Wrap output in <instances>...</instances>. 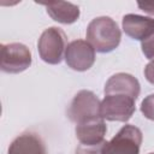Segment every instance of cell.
Returning <instances> with one entry per match:
<instances>
[{
  "label": "cell",
  "instance_id": "1",
  "mask_svg": "<svg viewBox=\"0 0 154 154\" xmlns=\"http://www.w3.org/2000/svg\"><path fill=\"white\" fill-rule=\"evenodd\" d=\"M85 36L95 52L109 53L119 46L122 31L114 19L107 16H101L94 18L88 24Z\"/></svg>",
  "mask_w": 154,
  "mask_h": 154
},
{
  "label": "cell",
  "instance_id": "2",
  "mask_svg": "<svg viewBox=\"0 0 154 154\" xmlns=\"http://www.w3.org/2000/svg\"><path fill=\"white\" fill-rule=\"evenodd\" d=\"M67 45L66 34L58 26H49L41 34L37 41V51L45 63L57 65L65 57Z\"/></svg>",
  "mask_w": 154,
  "mask_h": 154
},
{
  "label": "cell",
  "instance_id": "3",
  "mask_svg": "<svg viewBox=\"0 0 154 154\" xmlns=\"http://www.w3.org/2000/svg\"><path fill=\"white\" fill-rule=\"evenodd\" d=\"M143 134L140 128L126 124L111 141H105L102 154H140Z\"/></svg>",
  "mask_w": 154,
  "mask_h": 154
},
{
  "label": "cell",
  "instance_id": "4",
  "mask_svg": "<svg viewBox=\"0 0 154 154\" xmlns=\"http://www.w3.org/2000/svg\"><path fill=\"white\" fill-rule=\"evenodd\" d=\"M101 101L91 90H79L67 107V117L71 122L79 124L85 120L99 118Z\"/></svg>",
  "mask_w": 154,
  "mask_h": 154
},
{
  "label": "cell",
  "instance_id": "5",
  "mask_svg": "<svg viewBox=\"0 0 154 154\" xmlns=\"http://www.w3.org/2000/svg\"><path fill=\"white\" fill-rule=\"evenodd\" d=\"M30 49L19 42L1 45L0 67L6 73H19L31 65Z\"/></svg>",
  "mask_w": 154,
  "mask_h": 154
},
{
  "label": "cell",
  "instance_id": "6",
  "mask_svg": "<svg viewBox=\"0 0 154 154\" xmlns=\"http://www.w3.org/2000/svg\"><path fill=\"white\" fill-rule=\"evenodd\" d=\"M135 99L126 95H105L100 105V114L111 122H128L136 111Z\"/></svg>",
  "mask_w": 154,
  "mask_h": 154
},
{
  "label": "cell",
  "instance_id": "7",
  "mask_svg": "<svg viewBox=\"0 0 154 154\" xmlns=\"http://www.w3.org/2000/svg\"><path fill=\"white\" fill-rule=\"evenodd\" d=\"M65 63L75 71H87L95 63V49L87 40L71 41L65 51Z\"/></svg>",
  "mask_w": 154,
  "mask_h": 154
},
{
  "label": "cell",
  "instance_id": "8",
  "mask_svg": "<svg viewBox=\"0 0 154 154\" xmlns=\"http://www.w3.org/2000/svg\"><path fill=\"white\" fill-rule=\"evenodd\" d=\"M103 93L105 95H126L137 100L141 93V85L138 79L132 75L118 72L107 79Z\"/></svg>",
  "mask_w": 154,
  "mask_h": 154
},
{
  "label": "cell",
  "instance_id": "9",
  "mask_svg": "<svg viewBox=\"0 0 154 154\" xmlns=\"http://www.w3.org/2000/svg\"><path fill=\"white\" fill-rule=\"evenodd\" d=\"M76 137L81 144L95 146L105 141V135L107 132V126L102 117L93 118L83 123L76 124Z\"/></svg>",
  "mask_w": 154,
  "mask_h": 154
},
{
  "label": "cell",
  "instance_id": "10",
  "mask_svg": "<svg viewBox=\"0 0 154 154\" xmlns=\"http://www.w3.org/2000/svg\"><path fill=\"white\" fill-rule=\"evenodd\" d=\"M122 26L129 37L141 42L154 34V19L146 16L134 13L125 14L122 19Z\"/></svg>",
  "mask_w": 154,
  "mask_h": 154
},
{
  "label": "cell",
  "instance_id": "11",
  "mask_svg": "<svg viewBox=\"0 0 154 154\" xmlns=\"http://www.w3.org/2000/svg\"><path fill=\"white\" fill-rule=\"evenodd\" d=\"M7 154H47V149L38 134L26 131L11 142Z\"/></svg>",
  "mask_w": 154,
  "mask_h": 154
},
{
  "label": "cell",
  "instance_id": "12",
  "mask_svg": "<svg viewBox=\"0 0 154 154\" xmlns=\"http://www.w3.org/2000/svg\"><path fill=\"white\" fill-rule=\"evenodd\" d=\"M46 6L48 16L61 24H72L75 23L81 14L79 7L72 2L58 1V2H48L42 4Z\"/></svg>",
  "mask_w": 154,
  "mask_h": 154
},
{
  "label": "cell",
  "instance_id": "13",
  "mask_svg": "<svg viewBox=\"0 0 154 154\" xmlns=\"http://www.w3.org/2000/svg\"><path fill=\"white\" fill-rule=\"evenodd\" d=\"M141 112L147 119L154 122V94H149L143 99L141 102Z\"/></svg>",
  "mask_w": 154,
  "mask_h": 154
},
{
  "label": "cell",
  "instance_id": "14",
  "mask_svg": "<svg viewBox=\"0 0 154 154\" xmlns=\"http://www.w3.org/2000/svg\"><path fill=\"white\" fill-rule=\"evenodd\" d=\"M141 48H142V53L147 59L149 60L154 59V34H152L148 38L141 42Z\"/></svg>",
  "mask_w": 154,
  "mask_h": 154
},
{
  "label": "cell",
  "instance_id": "15",
  "mask_svg": "<svg viewBox=\"0 0 154 154\" xmlns=\"http://www.w3.org/2000/svg\"><path fill=\"white\" fill-rule=\"evenodd\" d=\"M103 143H99L95 146H84V144H79L76 148V154H102V148H103Z\"/></svg>",
  "mask_w": 154,
  "mask_h": 154
},
{
  "label": "cell",
  "instance_id": "16",
  "mask_svg": "<svg viewBox=\"0 0 154 154\" xmlns=\"http://www.w3.org/2000/svg\"><path fill=\"white\" fill-rule=\"evenodd\" d=\"M144 77L150 84H154V59L150 60L146 65V67H144Z\"/></svg>",
  "mask_w": 154,
  "mask_h": 154
},
{
  "label": "cell",
  "instance_id": "17",
  "mask_svg": "<svg viewBox=\"0 0 154 154\" xmlns=\"http://www.w3.org/2000/svg\"><path fill=\"white\" fill-rule=\"evenodd\" d=\"M137 6L146 13L154 16V1H138Z\"/></svg>",
  "mask_w": 154,
  "mask_h": 154
},
{
  "label": "cell",
  "instance_id": "18",
  "mask_svg": "<svg viewBox=\"0 0 154 154\" xmlns=\"http://www.w3.org/2000/svg\"><path fill=\"white\" fill-rule=\"evenodd\" d=\"M149 154H154V153H149Z\"/></svg>",
  "mask_w": 154,
  "mask_h": 154
}]
</instances>
